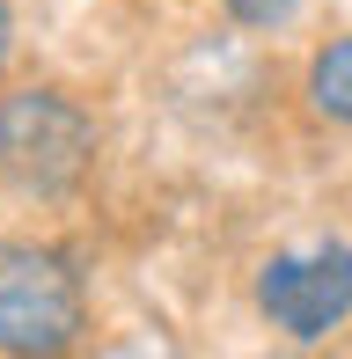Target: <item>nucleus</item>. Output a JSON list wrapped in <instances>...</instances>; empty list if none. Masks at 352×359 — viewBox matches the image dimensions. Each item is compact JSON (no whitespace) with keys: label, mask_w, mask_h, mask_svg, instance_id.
I'll return each instance as SVG.
<instances>
[{"label":"nucleus","mask_w":352,"mask_h":359,"mask_svg":"<svg viewBox=\"0 0 352 359\" xmlns=\"http://www.w3.org/2000/svg\"><path fill=\"white\" fill-rule=\"evenodd\" d=\"M309 103L323 110V118L352 125V37L323 44V52L309 59Z\"/></svg>","instance_id":"nucleus-4"},{"label":"nucleus","mask_w":352,"mask_h":359,"mask_svg":"<svg viewBox=\"0 0 352 359\" xmlns=\"http://www.w3.org/2000/svg\"><path fill=\"white\" fill-rule=\"evenodd\" d=\"M0 52H8V0H0Z\"/></svg>","instance_id":"nucleus-6"},{"label":"nucleus","mask_w":352,"mask_h":359,"mask_svg":"<svg viewBox=\"0 0 352 359\" xmlns=\"http://www.w3.org/2000/svg\"><path fill=\"white\" fill-rule=\"evenodd\" d=\"M257 308L271 330L294 345H316L352 316V250L345 242H309V250H279L257 271Z\"/></svg>","instance_id":"nucleus-3"},{"label":"nucleus","mask_w":352,"mask_h":359,"mask_svg":"<svg viewBox=\"0 0 352 359\" xmlns=\"http://www.w3.org/2000/svg\"><path fill=\"white\" fill-rule=\"evenodd\" d=\"M81 337V279L59 250L0 242V352L52 359Z\"/></svg>","instance_id":"nucleus-2"},{"label":"nucleus","mask_w":352,"mask_h":359,"mask_svg":"<svg viewBox=\"0 0 352 359\" xmlns=\"http://www.w3.org/2000/svg\"><path fill=\"white\" fill-rule=\"evenodd\" d=\"M294 8H301V0H228V15H235V22H250V29H279Z\"/></svg>","instance_id":"nucleus-5"},{"label":"nucleus","mask_w":352,"mask_h":359,"mask_svg":"<svg viewBox=\"0 0 352 359\" xmlns=\"http://www.w3.org/2000/svg\"><path fill=\"white\" fill-rule=\"evenodd\" d=\"M88 161H95V125L74 95H59V88L0 95V176L15 191L59 198L88 176Z\"/></svg>","instance_id":"nucleus-1"}]
</instances>
